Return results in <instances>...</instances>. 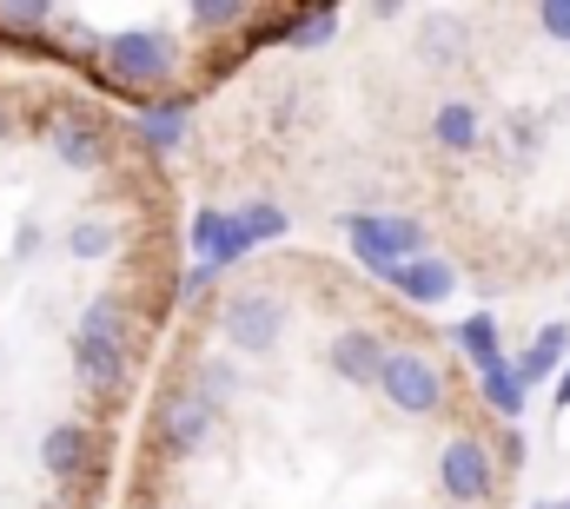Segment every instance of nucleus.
Returning a JSON list of instances; mask_svg holds the SVG:
<instances>
[{
  "mask_svg": "<svg viewBox=\"0 0 570 509\" xmlns=\"http://www.w3.org/2000/svg\"><path fill=\"white\" fill-rule=\"evenodd\" d=\"M345 239H352V258H358L372 278H385L399 258H419V252H425V226H419V219H379V212H352V219H345Z\"/></svg>",
  "mask_w": 570,
  "mask_h": 509,
  "instance_id": "f03ea898",
  "label": "nucleus"
},
{
  "mask_svg": "<svg viewBox=\"0 0 570 509\" xmlns=\"http://www.w3.org/2000/svg\"><path fill=\"white\" fill-rule=\"evenodd\" d=\"M246 13H253L246 0H199V7H193V20H199V27H239Z\"/></svg>",
  "mask_w": 570,
  "mask_h": 509,
  "instance_id": "5701e85b",
  "label": "nucleus"
},
{
  "mask_svg": "<svg viewBox=\"0 0 570 509\" xmlns=\"http://www.w3.org/2000/svg\"><path fill=\"white\" fill-rule=\"evenodd\" d=\"M478 390H484V403L498 410V417H524V383H518V371H511V358H498V365H484L478 371Z\"/></svg>",
  "mask_w": 570,
  "mask_h": 509,
  "instance_id": "2eb2a0df",
  "label": "nucleus"
},
{
  "mask_svg": "<svg viewBox=\"0 0 570 509\" xmlns=\"http://www.w3.org/2000/svg\"><path fill=\"white\" fill-rule=\"evenodd\" d=\"M338 33V7H318V13H292L279 27V40L285 47H298V53H312V47H325Z\"/></svg>",
  "mask_w": 570,
  "mask_h": 509,
  "instance_id": "f3484780",
  "label": "nucleus"
},
{
  "mask_svg": "<svg viewBox=\"0 0 570 509\" xmlns=\"http://www.w3.org/2000/svg\"><path fill=\"white\" fill-rule=\"evenodd\" d=\"M531 509H570V497H564V503H531Z\"/></svg>",
  "mask_w": 570,
  "mask_h": 509,
  "instance_id": "c85d7f7f",
  "label": "nucleus"
},
{
  "mask_svg": "<svg viewBox=\"0 0 570 509\" xmlns=\"http://www.w3.org/2000/svg\"><path fill=\"white\" fill-rule=\"evenodd\" d=\"M379 390H385V403L399 417H438L444 410V371L431 365L425 351H385Z\"/></svg>",
  "mask_w": 570,
  "mask_h": 509,
  "instance_id": "7ed1b4c3",
  "label": "nucleus"
},
{
  "mask_svg": "<svg viewBox=\"0 0 570 509\" xmlns=\"http://www.w3.org/2000/svg\"><path fill=\"white\" fill-rule=\"evenodd\" d=\"M193 390H199V397H206V403L219 410V403H226V397L239 390V371H233L226 358H206V371H199V383H193Z\"/></svg>",
  "mask_w": 570,
  "mask_h": 509,
  "instance_id": "412c9836",
  "label": "nucleus"
},
{
  "mask_svg": "<svg viewBox=\"0 0 570 509\" xmlns=\"http://www.w3.org/2000/svg\"><path fill=\"white\" fill-rule=\"evenodd\" d=\"M73 365L87 390H120L127 383V325H120V305L114 298H94L80 311V331H73Z\"/></svg>",
  "mask_w": 570,
  "mask_h": 509,
  "instance_id": "f257e3e1",
  "label": "nucleus"
},
{
  "mask_svg": "<svg viewBox=\"0 0 570 509\" xmlns=\"http://www.w3.org/2000/svg\"><path fill=\"white\" fill-rule=\"evenodd\" d=\"M458 47H464V33H458L451 20H431V27H425V60H431V67H451V60H458Z\"/></svg>",
  "mask_w": 570,
  "mask_h": 509,
  "instance_id": "4be33fe9",
  "label": "nucleus"
},
{
  "mask_svg": "<svg viewBox=\"0 0 570 509\" xmlns=\"http://www.w3.org/2000/svg\"><path fill=\"white\" fill-rule=\"evenodd\" d=\"M179 132H186V100H159V107L140 113V139L153 146V152H173Z\"/></svg>",
  "mask_w": 570,
  "mask_h": 509,
  "instance_id": "dca6fc26",
  "label": "nucleus"
},
{
  "mask_svg": "<svg viewBox=\"0 0 570 509\" xmlns=\"http://www.w3.org/2000/svg\"><path fill=\"white\" fill-rule=\"evenodd\" d=\"M0 20L20 33V27H40V20H47V7H40V0H13V7H0Z\"/></svg>",
  "mask_w": 570,
  "mask_h": 509,
  "instance_id": "393cba45",
  "label": "nucleus"
},
{
  "mask_svg": "<svg viewBox=\"0 0 570 509\" xmlns=\"http://www.w3.org/2000/svg\"><path fill=\"white\" fill-rule=\"evenodd\" d=\"M538 27H544L558 47H570V0H544V7H538Z\"/></svg>",
  "mask_w": 570,
  "mask_h": 509,
  "instance_id": "b1692460",
  "label": "nucleus"
},
{
  "mask_svg": "<svg viewBox=\"0 0 570 509\" xmlns=\"http://www.w3.org/2000/svg\"><path fill=\"white\" fill-rule=\"evenodd\" d=\"M431 139H438L444 152H478V139H484L478 107H471V100H444V107L431 113Z\"/></svg>",
  "mask_w": 570,
  "mask_h": 509,
  "instance_id": "4468645a",
  "label": "nucleus"
},
{
  "mask_svg": "<svg viewBox=\"0 0 570 509\" xmlns=\"http://www.w3.org/2000/svg\"><path fill=\"white\" fill-rule=\"evenodd\" d=\"M524 450H531V443H524V430H511V437H504V463H524Z\"/></svg>",
  "mask_w": 570,
  "mask_h": 509,
  "instance_id": "cd10ccee",
  "label": "nucleus"
},
{
  "mask_svg": "<svg viewBox=\"0 0 570 509\" xmlns=\"http://www.w3.org/2000/svg\"><path fill=\"white\" fill-rule=\"evenodd\" d=\"M564 358H570V331L564 325H544V331L524 345V358H511V371H518V383H524V397H531L538 383H558Z\"/></svg>",
  "mask_w": 570,
  "mask_h": 509,
  "instance_id": "9b49d317",
  "label": "nucleus"
},
{
  "mask_svg": "<svg viewBox=\"0 0 570 509\" xmlns=\"http://www.w3.org/2000/svg\"><path fill=\"white\" fill-rule=\"evenodd\" d=\"M87 457H94V437H87L80 423H53V430L40 437V470H47V477H60V483H67V477H80V470H87Z\"/></svg>",
  "mask_w": 570,
  "mask_h": 509,
  "instance_id": "f8f14e48",
  "label": "nucleus"
},
{
  "mask_svg": "<svg viewBox=\"0 0 570 509\" xmlns=\"http://www.w3.org/2000/svg\"><path fill=\"white\" fill-rule=\"evenodd\" d=\"M213 417H219V410H213L199 390H173V397L159 403V443H166L173 457H193V450H206Z\"/></svg>",
  "mask_w": 570,
  "mask_h": 509,
  "instance_id": "0eeeda50",
  "label": "nucleus"
},
{
  "mask_svg": "<svg viewBox=\"0 0 570 509\" xmlns=\"http://www.w3.org/2000/svg\"><path fill=\"white\" fill-rule=\"evenodd\" d=\"M438 490L451 503H491L498 490V457L478 443V437H451L444 457H438Z\"/></svg>",
  "mask_w": 570,
  "mask_h": 509,
  "instance_id": "39448f33",
  "label": "nucleus"
},
{
  "mask_svg": "<svg viewBox=\"0 0 570 509\" xmlns=\"http://www.w3.org/2000/svg\"><path fill=\"white\" fill-rule=\"evenodd\" d=\"M325 365L345 383H379V371H385V338H379L372 325H345V331L325 345Z\"/></svg>",
  "mask_w": 570,
  "mask_h": 509,
  "instance_id": "6e6552de",
  "label": "nucleus"
},
{
  "mask_svg": "<svg viewBox=\"0 0 570 509\" xmlns=\"http://www.w3.org/2000/svg\"><path fill=\"white\" fill-rule=\"evenodd\" d=\"M0 132H7V113H0Z\"/></svg>",
  "mask_w": 570,
  "mask_h": 509,
  "instance_id": "c756f323",
  "label": "nucleus"
},
{
  "mask_svg": "<svg viewBox=\"0 0 570 509\" xmlns=\"http://www.w3.org/2000/svg\"><path fill=\"white\" fill-rule=\"evenodd\" d=\"M193 252H199V265H213V271H226V265L246 258V239H239V226H233L226 206H199L193 212Z\"/></svg>",
  "mask_w": 570,
  "mask_h": 509,
  "instance_id": "9d476101",
  "label": "nucleus"
},
{
  "mask_svg": "<svg viewBox=\"0 0 570 509\" xmlns=\"http://www.w3.org/2000/svg\"><path fill=\"white\" fill-rule=\"evenodd\" d=\"M100 60L120 87H159L173 73V40L166 33H114L100 47Z\"/></svg>",
  "mask_w": 570,
  "mask_h": 509,
  "instance_id": "423d86ee",
  "label": "nucleus"
},
{
  "mask_svg": "<svg viewBox=\"0 0 570 509\" xmlns=\"http://www.w3.org/2000/svg\"><path fill=\"white\" fill-rule=\"evenodd\" d=\"M233 226H239L246 252H253V246H266V239H285V212H279V206H266V199L239 206V212H233Z\"/></svg>",
  "mask_w": 570,
  "mask_h": 509,
  "instance_id": "6ab92c4d",
  "label": "nucleus"
},
{
  "mask_svg": "<svg viewBox=\"0 0 570 509\" xmlns=\"http://www.w3.org/2000/svg\"><path fill=\"white\" fill-rule=\"evenodd\" d=\"M551 403H558V410H570V358H564V371H558V383H551Z\"/></svg>",
  "mask_w": 570,
  "mask_h": 509,
  "instance_id": "bb28decb",
  "label": "nucleus"
},
{
  "mask_svg": "<svg viewBox=\"0 0 570 509\" xmlns=\"http://www.w3.org/2000/svg\"><path fill=\"white\" fill-rule=\"evenodd\" d=\"M385 285H392L399 298H412V305H444V298L458 291V271H451L444 258L419 252V258H399V265L385 271Z\"/></svg>",
  "mask_w": 570,
  "mask_h": 509,
  "instance_id": "1a4fd4ad",
  "label": "nucleus"
},
{
  "mask_svg": "<svg viewBox=\"0 0 570 509\" xmlns=\"http://www.w3.org/2000/svg\"><path fill=\"white\" fill-rule=\"evenodd\" d=\"M67 252L73 258H107L114 252V226H107V219H80V226L67 232Z\"/></svg>",
  "mask_w": 570,
  "mask_h": 509,
  "instance_id": "aec40b11",
  "label": "nucleus"
},
{
  "mask_svg": "<svg viewBox=\"0 0 570 509\" xmlns=\"http://www.w3.org/2000/svg\"><path fill=\"white\" fill-rule=\"evenodd\" d=\"M458 345H464V358H471L478 371L504 358V351H498V318H491V311H471V318L458 325Z\"/></svg>",
  "mask_w": 570,
  "mask_h": 509,
  "instance_id": "a211bd4d",
  "label": "nucleus"
},
{
  "mask_svg": "<svg viewBox=\"0 0 570 509\" xmlns=\"http://www.w3.org/2000/svg\"><path fill=\"white\" fill-rule=\"evenodd\" d=\"M53 152L73 166V172H87V166H100V152H107V139H100V127L87 120V113H53Z\"/></svg>",
  "mask_w": 570,
  "mask_h": 509,
  "instance_id": "ddd939ff",
  "label": "nucleus"
},
{
  "mask_svg": "<svg viewBox=\"0 0 570 509\" xmlns=\"http://www.w3.org/2000/svg\"><path fill=\"white\" fill-rule=\"evenodd\" d=\"M213 278H219V271H213V265H199V258H193V271H186V278H179V298H186V305H193V298H206V291H213Z\"/></svg>",
  "mask_w": 570,
  "mask_h": 509,
  "instance_id": "a878e982",
  "label": "nucleus"
},
{
  "mask_svg": "<svg viewBox=\"0 0 570 509\" xmlns=\"http://www.w3.org/2000/svg\"><path fill=\"white\" fill-rule=\"evenodd\" d=\"M219 331H226V345H233V351L266 358V351L285 338V298H273V291H239V298H226Z\"/></svg>",
  "mask_w": 570,
  "mask_h": 509,
  "instance_id": "20e7f679",
  "label": "nucleus"
}]
</instances>
